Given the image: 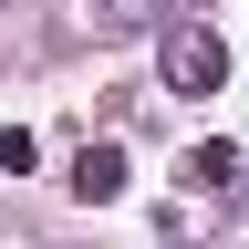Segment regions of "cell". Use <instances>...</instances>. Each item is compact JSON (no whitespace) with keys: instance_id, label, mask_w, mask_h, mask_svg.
I'll use <instances>...</instances> for the list:
<instances>
[{"instance_id":"cell-3","label":"cell","mask_w":249,"mask_h":249,"mask_svg":"<svg viewBox=\"0 0 249 249\" xmlns=\"http://www.w3.org/2000/svg\"><path fill=\"white\" fill-rule=\"evenodd\" d=\"M187 187H208V197L239 187V145H197V156H187Z\"/></svg>"},{"instance_id":"cell-2","label":"cell","mask_w":249,"mask_h":249,"mask_svg":"<svg viewBox=\"0 0 249 249\" xmlns=\"http://www.w3.org/2000/svg\"><path fill=\"white\" fill-rule=\"evenodd\" d=\"M62 187H73L83 208H114V197H124V145H114V135H104V145H83V156H73V177H62Z\"/></svg>"},{"instance_id":"cell-5","label":"cell","mask_w":249,"mask_h":249,"mask_svg":"<svg viewBox=\"0 0 249 249\" xmlns=\"http://www.w3.org/2000/svg\"><path fill=\"white\" fill-rule=\"evenodd\" d=\"M31 156H42V145H31V124H11V135H0V177H21Z\"/></svg>"},{"instance_id":"cell-4","label":"cell","mask_w":249,"mask_h":249,"mask_svg":"<svg viewBox=\"0 0 249 249\" xmlns=\"http://www.w3.org/2000/svg\"><path fill=\"white\" fill-rule=\"evenodd\" d=\"M156 11H177V0H93V21H104V31H145Z\"/></svg>"},{"instance_id":"cell-1","label":"cell","mask_w":249,"mask_h":249,"mask_svg":"<svg viewBox=\"0 0 249 249\" xmlns=\"http://www.w3.org/2000/svg\"><path fill=\"white\" fill-rule=\"evenodd\" d=\"M156 73H166V93H187V104H197V93L229 83V42H218V31H197V21H177L166 42H156Z\"/></svg>"}]
</instances>
